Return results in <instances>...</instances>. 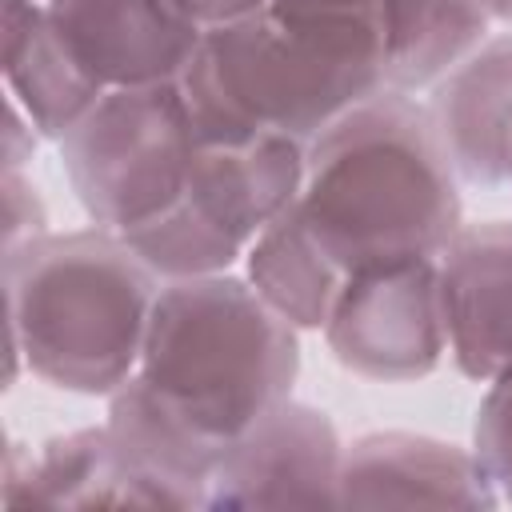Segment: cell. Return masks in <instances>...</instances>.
Masks as SVG:
<instances>
[{
  "label": "cell",
  "instance_id": "1",
  "mask_svg": "<svg viewBox=\"0 0 512 512\" xmlns=\"http://www.w3.org/2000/svg\"><path fill=\"white\" fill-rule=\"evenodd\" d=\"M296 212L344 272L436 260L464 228L460 176L404 92H376L308 140Z\"/></svg>",
  "mask_w": 512,
  "mask_h": 512
},
{
  "label": "cell",
  "instance_id": "2",
  "mask_svg": "<svg viewBox=\"0 0 512 512\" xmlns=\"http://www.w3.org/2000/svg\"><path fill=\"white\" fill-rule=\"evenodd\" d=\"M160 284L108 228L40 232L4 248L12 364L64 392L112 396L140 368Z\"/></svg>",
  "mask_w": 512,
  "mask_h": 512
},
{
  "label": "cell",
  "instance_id": "3",
  "mask_svg": "<svg viewBox=\"0 0 512 512\" xmlns=\"http://www.w3.org/2000/svg\"><path fill=\"white\" fill-rule=\"evenodd\" d=\"M204 144L260 136L316 140L336 116L384 92L376 24H292L272 8L204 28L180 80Z\"/></svg>",
  "mask_w": 512,
  "mask_h": 512
},
{
  "label": "cell",
  "instance_id": "4",
  "mask_svg": "<svg viewBox=\"0 0 512 512\" xmlns=\"http://www.w3.org/2000/svg\"><path fill=\"white\" fill-rule=\"evenodd\" d=\"M296 372V328L244 276L160 284L136 376L220 448L288 400Z\"/></svg>",
  "mask_w": 512,
  "mask_h": 512
},
{
  "label": "cell",
  "instance_id": "5",
  "mask_svg": "<svg viewBox=\"0 0 512 512\" xmlns=\"http://www.w3.org/2000/svg\"><path fill=\"white\" fill-rule=\"evenodd\" d=\"M308 144L260 136L248 144L196 148L184 196L124 240L160 280L232 272L252 240L300 200Z\"/></svg>",
  "mask_w": 512,
  "mask_h": 512
},
{
  "label": "cell",
  "instance_id": "6",
  "mask_svg": "<svg viewBox=\"0 0 512 512\" xmlns=\"http://www.w3.org/2000/svg\"><path fill=\"white\" fill-rule=\"evenodd\" d=\"M200 136L180 84L112 88L60 140L64 176L96 228L136 232L188 184Z\"/></svg>",
  "mask_w": 512,
  "mask_h": 512
},
{
  "label": "cell",
  "instance_id": "7",
  "mask_svg": "<svg viewBox=\"0 0 512 512\" xmlns=\"http://www.w3.org/2000/svg\"><path fill=\"white\" fill-rule=\"evenodd\" d=\"M324 340L340 368L404 384L440 368L448 352L436 260H404L348 272Z\"/></svg>",
  "mask_w": 512,
  "mask_h": 512
},
{
  "label": "cell",
  "instance_id": "8",
  "mask_svg": "<svg viewBox=\"0 0 512 512\" xmlns=\"http://www.w3.org/2000/svg\"><path fill=\"white\" fill-rule=\"evenodd\" d=\"M340 468L336 424L288 396L228 440L204 508H340Z\"/></svg>",
  "mask_w": 512,
  "mask_h": 512
},
{
  "label": "cell",
  "instance_id": "9",
  "mask_svg": "<svg viewBox=\"0 0 512 512\" xmlns=\"http://www.w3.org/2000/svg\"><path fill=\"white\" fill-rule=\"evenodd\" d=\"M44 12L104 92L180 84L204 36L172 0H44Z\"/></svg>",
  "mask_w": 512,
  "mask_h": 512
},
{
  "label": "cell",
  "instance_id": "10",
  "mask_svg": "<svg viewBox=\"0 0 512 512\" xmlns=\"http://www.w3.org/2000/svg\"><path fill=\"white\" fill-rule=\"evenodd\" d=\"M448 356L492 384L512 372V220L464 224L436 256Z\"/></svg>",
  "mask_w": 512,
  "mask_h": 512
},
{
  "label": "cell",
  "instance_id": "11",
  "mask_svg": "<svg viewBox=\"0 0 512 512\" xmlns=\"http://www.w3.org/2000/svg\"><path fill=\"white\" fill-rule=\"evenodd\" d=\"M500 496L472 448L416 436L368 432L344 444L340 508H496Z\"/></svg>",
  "mask_w": 512,
  "mask_h": 512
},
{
  "label": "cell",
  "instance_id": "12",
  "mask_svg": "<svg viewBox=\"0 0 512 512\" xmlns=\"http://www.w3.org/2000/svg\"><path fill=\"white\" fill-rule=\"evenodd\" d=\"M140 508H204L220 444L192 428L140 376L108 396L104 420Z\"/></svg>",
  "mask_w": 512,
  "mask_h": 512
},
{
  "label": "cell",
  "instance_id": "13",
  "mask_svg": "<svg viewBox=\"0 0 512 512\" xmlns=\"http://www.w3.org/2000/svg\"><path fill=\"white\" fill-rule=\"evenodd\" d=\"M436 136L472 188H512V36L484 40L428 88Z\"/></svg>",
  "mask_w": 512,
  "mask_h": 512
},
{
  "label": "cell",
  "instance_id": "14",
  "mask_svg": "<svg viewBox=\"0 0 512 512\" xmlns=\"http://www.w3.org/2000/svg\"><path fill=\"white\" fill-rule=\"evenodd\" d=\"M4 84L8 100L32 120L44 140H64L104 88L72 60L52 28L44 0H8L4 8Z\"/></svg>",
  "mask_w": 512,
  "mask_h": 512
},
{
  "label": "cell",
  "instance_id": "15",
  "mask_svg": "<svg viewBox=\"0 0 512 512\" xmlns=\"http://www.w3.org/2000/svg\"><path fill=\"white\" fill-rule=\"evenodd\" d=\"M484 0H384L376 16L384 92H420L440 84L488 40Z\"/></svg>",
  "mask_w": 512,
  "mask_h": 512
},
{
  "label": "cell",
  "instance_id": "16",
  "mask_svg": "<svg viewBox=\"0 0 512 512\" xmlns=\"http://www.w3.org/2000/svg\"><path fill=\"white\" fill-rule=\"evenodd\" d=\"M4 504L96 508V504H136V492L112 448L108 428L100 424V428L52 436L40 452L12 444L4 468Z\"/></svg>",
  "mask_w": 512,
  "mask_h": 512
},
{
  "label": "cell",
  "instance_id": "17",
  "mask_svg": "<svg viewBox=\"0 0 512 512\" xmlns=\"http://www.w3.org/2000/svg\"><path fill=\"white\" fill-rule=\"evenodd\" d=\"M244 280L296 332H324L348 272L320 248L292 204L244 252Z\"/></svg>",
  "mask_w": 512,
  "mask_h": 512
},
{
  "label": "cell",
  "instance_id": "18",
  "mask_svg": "<svg viewBox=\"0 0 512 512\" xmlns=\"http://www.w3.org/2000/svg\"><path fill=\"white\" fill-rule=\"evenodd\" d=\"M472 452L488 472L500 504H512V372L488 384L472 424Z\"/></svg>",
  "mask_w": 512,
  "mask_h": 512
},
{
  "label": "cell",
  "instance_id": "19",
  "mask_svg": "<svg viewBox=\"0 0 512 512\" xmlns=\"http://www.w3.org/2000/svg\"><path fill=\"white\" fill-rule=\"evenodd\" d=\"M384 0H268L280 20L292 24H376Z\"/></svg>",
  "mask_w": 512,
  "mask_h": 512
},
{
  "label": "cell",
  "instance_id": "20",
  "mask_svg": "<svg viewBox=\"0 0 512 512\" xmlns=\"http://www.w3.org/2000/svg\"><path fill=\"white\" fill-rule=\"evenodd\" d=\"M48 224L44 204L32 188V180L20 176V168H4V248L40 236Z\"/></svg>",
  "mask_w": 512,
  "mask_h": 512
},
{
  "label": "cell",
  "instance_id": "21",
  "mask_svg": "<svg viewBox=\"0 0 512 512\" xmlns=\"http://www.w3.org/2000/svg\"><path fill=\"white\" fill-rule=\"evenodd\" d=\"M172 4L200 28H220V24H232V20H244L268 8V0H172Z\"/></svg>",
  "mask_w": 512,
  "mask_h": 512
},
{
  "label": "cell",
  "instance_id": "22",
  "mask_svg": "<svg viewBox=\"0 0 512 512\" xmlns=\"http://www.w3.org/2000/svg\"><path fill=\"white\" fill-rule=\"evenodd\" d=\"M484 8L492 12V20H508L512 24V0H484Z\"/></svg>",
  "mask_w": 512,
  "mask_h": 512
}]
</instances>
